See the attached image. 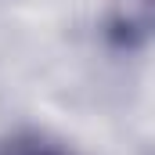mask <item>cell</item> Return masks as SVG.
<instances>
[{"instance_id": "1", "label": "cell", "mask_w": 155, "mask_h": 155, "mask_svg": "<svg viewBox=\"0 0 155 155\" xmlns=\"http://www.w3.org/2000/svg\"><path fill=\"white\" fill-rule=\"evenodd\" d=\"M36 155H65V152H51V148H47V152H36Z\"/></svg>"}]
</instances>
